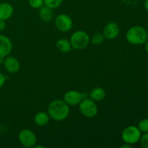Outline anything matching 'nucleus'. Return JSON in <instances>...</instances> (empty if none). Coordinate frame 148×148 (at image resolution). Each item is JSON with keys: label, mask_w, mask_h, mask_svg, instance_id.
<instances>
[{"label": "nucleus", "mask_w": 148, "mask_h": 148, "mask_svg": "<svg viewBox=\"0 0 148 148\" xmlns=\"http://www.w3.org/2000/svg\"><path fill=\"white\" fill-rule=\"evenodd\" d=\"M48 114L54 121H64L69 114V105L62 100H54L48 106Z\"/></svg>", "instance_id": "nucleus-1"}, {"label": "nucleus", "mask_w": 148, "mask_h": 148, "mask_svg": "<svg viewBox=\"0 0 148 148\" xmlns=\"http://www.w3.org/2000/svg\"><path fill=\"white\" fill-rule=\"evenodd\" d=\"M126 38L127 41L133 45L144 44L147 40V30L142 26H134L127 30Z\"/></svg>", "instance_id": "nucleus-2"}, {"label": "nucleus", "mask_w": 148, "mask_h": 148, "mask_svg": "<svg viewBox=\"0 0 148 148\" xmlns=\"http://www.w3.org/2000/svg\"><path fill=\"white\" fill-rule=\"evenodd\" d=\"M70 43L72 47L76 50H82L88 46L90 43V36L83 30H77L71 36Z\"/></svg>", "instance_id": "nucleus-3"}, {"label": "nucleus", "mask_w": 148, "mask_h": 148, "mask_svg": "<svg viewBox=\"0 0 148 148\" xmlns=\"http://www.w3.org/2000/svg\"><path fill=\"white\" fill-rule=\"evenodd\" d=\"M141 132L135 126H129L126 127L122 132L121 137L123 141L130 145L136 144L141 138Z\"/></svg>", "instance_id": "nucleus-4"}, {"label": "nucleus", "mask_w": 148, "mask_h": 148, "mask_svg": "<svg viewBox=\"0 0 148 148\" xmlns=\"http://www.w3.org/2000/svg\"><path fill=\"white\" fill-rule=\"evenodd\" d=\"M79 110L81 114L88 118H92L98 114L97 104L90 98H85L79 104Z\"/></svg>", "instance_id": "nucleus-5"}, {"label": "nucleus", "mask_w": 148, "mask_h": 148, "mask_svg": "<svg viewBox=\"0 0 148 148\" xmlns=\"http://www.w3.org/2000/svg\"><path fill=\"white\" fill-rule=\"evenodd\" d=\"M19 141L23 147L26 148L33 147L37 143L36 136L31 130H23L19 133Z\"/></svg>", "instance_id": "nucleus-6"}, {"label": "nucleus", "mask_w": 148, "mask_h": 148, "mask_svg": "<svg viewBox=\"0 0 148 148\" xmlns=\"http://www.w3.org/2000/svg\"><path fill=\"white\" fill-rule=\"evenodd\" d=\"M55 25L59 31L68 32L72 28L73 21L68 14H61L56 17L55 20Z\"/></svg>", "instance_id": "nucleus-7"}, {"label": "nucleus", "mask_w": 148, "mask_h": 148, "mask_svg": "<svg viewBox=\"0 0 148 148\" xmlns=\"http://www.w3.org/2000/svg\"><path fill=\"white\" fill-rule=\"evenodd\" d=\"M86 94L77 90H69L64 95V101L69 106H77L85 98Z\"/></svg>", "instance_id": "nucleus-8"}, {"label": "nucleus", "mask_w": 148, "mask_h": 148, "mask_svg": "<svg viewBox=\"0 0 148 148\" xmlns=\"http://www.w3.org/2000/svg\"><path fill=\"white\" fill-rule=\"evenodd\" d=\"M119 33L120 27L119 25L117 23L111 22V23L106 25L103 28V35L104 38L108 40H114L118 37Z\"/></svg>", "instance_id": "nucleus-9"}, {"label": "nucleus", "mask_w": 148, "mask_h": 148, "mask_svg": "<svg viewBox=\"0 0 148 148\" xmlns=\"http://www.w3.org/2000/svg\"><path fill=\"white\" fill-rule=\"evenodd\" d=\"M3 64H4L5 69L9 73H17L20 70V62L17 60V59L13 57V56H6Z\"/></svg>", "instance_id": "nucleus-10"}, {"label": "nucleus", "mask_w": 148, "mask_h": 148, "mask_svg": "<svg viewBox=\"0 0 148 148\" xmlns=\"http://www.w3.org/2000/svg\"><path fill=\"white\" fill-rule=\"evenodd\" d=\"M12 49V43L8 37L0 35V57L8 56Z\"/></svg>", "instance_id": "nucleus-11"}, {"label": "nucleus", "mask_w": 148, "mask_h": 148, "mask_svg": "<svg viewBox=\"0 0 148 148\" xmlns=\"http://www.w3.org/2000/svg\"><path fill=\"white\" fill-rule=\"evenodd\" d=\"M13 7L7 2L0 4V20H7L12 17L13 14Z\"/></svg>", "instance_id": "nucleus-12"}, {"label": "nucleus", "mask_w": 148, "mask_h": 148, "mask_svg": "<svg viewBox=\"0 0 148 148\" xmlns=\"http://www.w3.org/2000/svg\"><path fill=\"white\" fill-rule=\"evenodd\" d=\"M39 17L45 23H49L52 20L53 17V13L52 9L43 5L39 8Z\"/></svg>", "instance_id": "nucleus-13"}, {"label": "nucleus", "mask_w": 148, "mask_h": 148, "mask_svg": "<svg viewBox=\"0 0 148 148\" xmlns=\"http://www.w3.org/2000/svg\"><path fill=\"white\" fill-rule=\"evenodd\" d=\"M50 116L49 114L44 111H40L37 113L34 117V121L36 125L39 127H44L49 123Z\"/></svg>", "instance_id": "nucleus-14"}, {"label": "nucleus", "mask_w": 148, "mask_h": 148, "mask_svg": "<svg viewBox=\"0 0 148 148\" xmlns=\"http://www.w3.org/2000/svg\"><path fill=\"white\" fill-rule=\"evenodd\" d=\"M56 45L58 50L62 53H69L72 49L70 41L66 38H61L58 40Z\"/></svg>", "instance_id": "nucleus-15"}, {"label": "nucleus", "mask_w": 148, "mask_h": 148, "mask_svg": "<svg viewBox=\"0 0 148 148\" xmlns=\"http://www.w3.org/2000/svg\"><path fill=\"white\" fill-rule=\"evenodd\" d=\"M90 98L94 101H101L106 97V91L102 88H95L90 92Z\"/></svg>", "instance_id": "nucleus-16"}, {"label": "nucleus", "mask_w": 148, "mask_h": 148, "mask_svg": "<svg viewBox=\"0 0 148 148\" xmlns=\"http://www.w3.org/2000/svg\"><path fill=\"white\" fill-rule=\"evenodd\" d=\"M44 5L51 9L58 8L63 2V0H43Z\"/></svg>", "instance_id": "nucleus-17"}, {"label": "nucleus", "mask_w": 148, "mask_h": 148, "mask_svg": "<svg viewBox=\"0 0 148 148\" xmlns=\"http://www.w3.org/2000/svg\"><path fill=\"white\" fill-rule=\"evenodd\" d=\"M104 36L101 33H96L91 38V42L93 45H100L102 43L104 40Z\"/></svg>", "instance_id": "nucleus-18"}, {"label": "nucleus", "mask_w": 148, "mask_h": 148, "mask_svg": "<svg viewBox=\"0 0 148 148\" xmlns=\"http://www.w3.org/2000/svg\"><path fill=\"white\" fill-rule=\"evenodd\" d=\"M138 127L141 132H148V119H142L139 122L138 127Z\"/></svg>", "instance_id": "nucleus-19"}, {"label": "nucleus", "mask_w": 148, "mask_h": 148, "mask_svg": "<svg viewBox=\"0 0 148 148\" xmlns=\"http://www.w3.org/2000/svg\"><path fill=\"white\" fill-rule=\"evenodd\" d=\"M28 2L30 7L34 9H39L44 5L43 0H29Z\"/></svg>", "instance_id": "nucleus-20"}, {"label": "nucleus", "mask_w": 148, "mask_h": 148, "mask_svg": "<svg viewBox=\"0 0 148 148\" xmlns=\"http://www.w3.org/2000/svg\"><path fill=\"white\" fill-rule=\"evenodd\" d=\"M140 143L142 147L144 148H148V132L145 133L144 135L140 138Z\"/></svg>", "instance_id": "nucleus-21"}, {"label": "nucleus", "mask_w": 148, "mask_h": 148, "mask_svg": "<svg viewBox=\"0 0 148 148\" xmlns=\"http://www.w3.org/2000/svg\"><path fill=\"white\" fill-rule=\"evenodd\" d=\"M7 77H6L4 74H2L1 72H0V88L3 87L5 84L6 80H7Z\"/></svg>", "instance_id": "nucleus-22"}, {"label": "nucleus", "mask_w": 148, "mask_h": 148, "mask_svg": "<svg viewBox=\"0 0 148 148\" xmlns=\"http://www.w3.org/2000/svg\"><path fill=\"white\" fill-rule=\"evenodd\" d=\"M6 27V23L5 20H0V31L4 30Z\"/></svg>", "instance_id": "nucleus-23"}, {"label": "nucleus", "mask_w": 148, "mask_h": 148, "mask_svg": "<svg viewBox=\"0 0 148 148\" xmlns=\"http://www.w3.org/2000/svg\"><path fill=\"white\" fill-rule=\"evenodd\" d=\"M145 10H147V11H148V0H145Z\"/></svg>", "instance_id": "nucleus-24"}, {"label": "nucleus", "mask_w": 148, "mask_h": 148, "mask_svg": "<svg viewBox=\"0 0 148 148\" xmlns=\"http://www.w3.org/2000/svg\"><path fill=\"white\" fill-rule=\"evenodd\" d=\"M121 148H125V147L130 148V147H131V145L127 144V143H126L125 145H122V146H121Z\"/></svg>", "instance_id": "nucleus-25"}, {"label": "nucleus", "mask_w": 148, "mask_h": 148, "mask_svg": "<svg viewBox=\"0 0 148 148\" xmlns=\"http://www.w3.org/2000/svg\"><path fill=\"white\" fill-rule=\"evenodd\" d=\"M145 49L146 51L148 53V41H146L145 43Z\"/></svg>", "instance_id": "nucleus-26"}, {"label": "nucleus", "mask_w": 148, "mask_h": 148, "mask_svg": "<svg viewBox=\"0 0 148 148\" xmlns=\"http://www.w3.org/2000/svg\"><path fill=\"white\" fill-rule=\"evenodd\" d=\"M4 62V57H0V64H3Z\"/></svg>", "instance_id": "nucleus-27"}, {"label": "nucleus", "mask_w": 148, "mask_h": 148, "mask_svg": "<svg viewBox=\"0 0 148 148\" xmlns=\"http://www.w3.org/2000/svg\"><path fill=\"white\" fill-rule=\"evenodd\" d=\"M147 39H148V31H147Z\"/></svg>", "instance_id": "nucleus-28"}]
</instances>
